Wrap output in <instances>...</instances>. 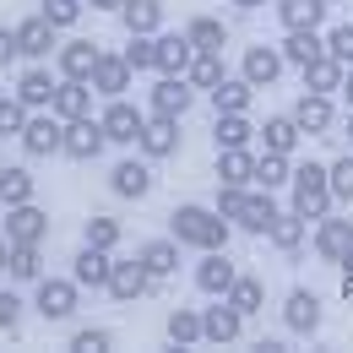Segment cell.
I'll use <instances>...</instances> for the list:
<instances>
[{
  "instance_id": "obj_1",
  "label": "cell",
  "mask_w": 353,
  "mask_h": 353,
  "mask_svg": "<svg viewBox=\"0 0 353 353\" xmlns=\"http://www.w3.org/2000/svg\"><path fill=\"white\" fill-rule=\"evenodd\" d=\"M169 234H174L179 245H190V250H228V218H223L218 207H196V201H185L169 212Z\"/></svg>"
},
{
  "instance_id": "obj_2",
  "label": "cell",
  "mask_w": 353,
  "mask_h": 353,
  "mask_svg": "<svg viewBox=\"0 0 353 353\" xmlns=\"http://www.w3.org/2000/svg\"><path fill=\"white\" fill-rule=\"evenodd\" d=\"M294 212L305 223H321L332 207H337V196H332V174H326V163H299L294 169Z\"/></svg>"
},
{
  "instance_id": "obj_3",
  "label": "cell",
  "mask_w": 353,
  "mask_h": 353,
  "mask_svg": "<svg viewBox=\"0 0 353 353\" xmlns=\"http://www.w3.org/2000/svg\"><path fill=\"white\" fill-rule=\"evenodd\" d=\"M77 299H82V283H77V277H39L33 310L44 315L49 326H60V321H71V315H77Z\"/></svg>"
},
{
  "instance_id": "obj_4",
  "label": "cell",
  "mask_w": 353,
  "mask_h": 353,
  "mask_svg": "<svg viewBox=\"0 0 353 353\" xmlns=\"http://www.w3.org/2000/svg\"><path fill=\"white\" fill-rule=\"evenodd\" d=\"M17 141H22V152H28V158H54V152L65 147V120H60L54 109H33Z\"/></svg>"
},
{
  "instance_id": "obj_5",
  "label": "cell",
  "mask_w": 353,
  "mask_h": 353,
  "mask_svg": "<svg viewBox=\"0 0 353 353\" xmlns=\"http://www.w3.org/2000/svg\"><path fill=\"white\" fill-rule=\"evenodd\" d=\"M239 332H245V310L234 305L228 294L218 305L201 310V343H239Z\"/></svg>"
},
{
  "instance_id": "obj_6",
  "label": "cell",
  "mask_w": 353,
  "mask_h": 353,
  "mask_svg": "<svg viewBox=\"0 0 353 353\" xmlns=\"http://www.w3.org/2000/svg\"><path fill=\"white\" fill-rule=\"evenodd\" d=\"M109 147V136H103V120H92V114H82V120H65V158H77V163H92L98 152Z\"/></svg>"
},
{
  "instance_id": "obj_7",
  "label": "cell",
  "mask_w": 353,
  "mask_h": 353,
  "mask_svg": "<svg viewBox=\"0 0 353 353\" xmlns=\"http://www.w3.org/2000/svg\"><path fill=\"white\" fill-rule=\"evenodd\" d=\"M136 147H141V158H152V163H158V158H174L179 152V120L174 114H147Z\"/></svg>"
},
{
  "instance_id": "obj_8",
  "label": "cell",
  "mask_w": 353,
  "mask_h": 353,
  "mask_svg": "<svg viewBox=\"0 0 353 353\" xmlns=\"http://www.w3.org/2000/svg\"><path fill=\"white\" fill-rule=\"evenodd\" d=\"M348 250H353V218H332L326 212V218L315 223V256L326 266H343Z\"/></svg>"
},
{
  "instance_id": "obj_9",
  "label": "cell",
  "mask_w": 353,
  "mask_h": 353,
  "mask_svg": "<svg viewBox=\"0 0 353 353\" xmlns=\"http://www.w3.org/2000/svg\"><path fill=\"white\" fill-rule=\"evenodd\" d=\"M44 234H49V212L44 207H33V201L6 207V239H11V245H44Z\"/></svg>"
},
{
  "instance_id": "obj_10",
  "label": "cell",
  "mask_w": 353,
  "mask_h": 353,
  "mask_svg": "<svg viewBox=\"0 0 353 353\" xmlns=\"http://www.w3.org/2000/svg\"><path fill=\"white\" fill-rule=\"evenodd\" d=\"M283 65H288V60H283V49H277V44H250V49H245V60H239V77H245L250 88H272V82L283 77Z\"/></svg>"
},
{
  "instance_id": "obj_11",
  "label": "cell",
  "mask_w": 353,
  "mask_h": 353,
  "mask_svg": "<svg viewBox=\"0 0 353 353\" xmlns=\"http://www.w3.org/2000/svg\"><path fill=\"white\" fill-rule=\"evenodd\" d=\"M98 120H103V136L120 141V147H136V136H141V125H147V114H141L136 103H125V98H109V109H103Z\"/></svg>"
},
{
  "instance_id": "obj_12",
  "label": "cell",
  "mask_w": 353,
  "mask_h": 353,
  "mask_svg": "<svg viewBox=\"0 0 353 353\" xmlns=\"http://www.w3.org/2000/svg\"><path fill=\"white\" fill-rule=\"evenodd\" d=\"M234 277H239V266L228 261V250H201V261H196V288H201V294L223 299V294L234 288Z\"/></svg>"
},
{
  "instance_id": "obj_13",
  "label": "cell",
  "mask_w": 353,
  "mask_h": 353,
  "mask_svg": "<svg viewBox=\"0 0 353 353\" xmlns=\"http://www.w3.org/2000/svg\"><path fill=\"white\" fill-rule=\"evenodd\" d=\"M147 288H152V272L136 261V256L131 261H114V272H109V299L114 305H136Z\"/></svg>"
},
{
  "instance_id": "obj_14",
  "label": "cell",
  "mask_w": 353,
  "mask_h": 353,
  "mask_svg": "<svg viewBox=\"0 0 353 353\" xmlns=\"http://www.w3.org/2000/svg\"><path fill=\"white\" fill-rule=\"evenodd\" d=\"M147 98H152V114H174V120H185L190 103H196V88H190L185 77H158Z\"/></svg>"
},
{
  "instance_id": "obj_15",
  "label": "cell",
  "mask_w": 353,
  "mask_h": 353,
  "mask_svg": "<svg viewBox=\"0 0 353 353\" xmlns=\"http://www.w3.org/2000/svg\"><path fill=\"white\" fill-rule=\"evenodd\" d=\"M283 326H288L294 337H315V332H321V299H315L310 288H294V294L283 299Z\"/></svg>"
},
{
  "instance_id": "obj_16",
  "label": "cell",
  "mask_w": 353,
  "mask_h": 353,
  "mask_svg": "<svg viewBox=\"0 0 353 353\" xmlns=\"http://www.w3.org/2000/svg\"><path fill=\"white\" fill-rule=\"evenodd\" d=\"M294 120H299V131H305V136H326L332 125H337L332 92H299V103H294Z\"/></svg>"
},
{
  "instance_id": "obj_17",
  "label": "cell",
  "mask_w": 353,
  "mask_h": 353,
  "mask_svg": "<svg viewBox=\"0 0 353 353\" xmlns=\"http://www.w3.org/2000/svg\"><path fill=\"white\" fill-rule=\"evenodd\" d=\"M109 190H114V196H125V201H141V196L152 190V158H125V163H114Z\"/></svg>"
},
{
  "instance_id": "obj_18",
  "label": "cell",
  "mask_w": 353,
  "mask_h": 353,
  "mask_svg": "<svg viewBox=\"0 0 353 353\" xmlns=\"http://www.w3.org/2000/svg\"><path fill=\"white\" fill-rule=\"evenodd\" d=\"M109 272H114L109 250H98V245H88V239H82V250L71 256V277H77L82 288H109Z\"/></svg>"
},
{
  "instance_id": "obj_19",
  "label": "cell",
  "mask_w": 353,
  "mask_h": 353,
  "mask_svg": "<svg viewBox=\"0 0 353 353\" xmlns=\"http://www.w3.org/2000/svg\"><path fill=\"white\" fill-rule=\"evenodd\" d=\"M136 261L152 272V283H163V277H174L179 272V239H147V245H136Z\"/></svg>"
},
{
  "instance_id": "obj_20",
  "label": "cell",
  "mask_w": 353,
  "mask_h": 353,
  "mask_svg": "<svg viewBox=\"0 0 353 353\" xmlns=\"http://www.w3.org/2000/svg\"><path fill=\"white\" fill-rule=\"evenodd\" d=\"M131 65H125V54H98V65H92V92H103V98H125L131 88Z\"/></svg>"
},
{
  "instance_id": "obj_21",
  "label": "cell",
  "mask_w": 353,
  "mask_h": 353,
  "mask_svg": "<svg viewBox=\"0 0 353 353\" xmlns=\"http://www.w3.org/2000/svg\"><path fill=\"white\" fill-rule=\"evenodd\" d=\"M98 54H103V49L92 44V39H71V44H60V77H71V82H92Z\"/></svg>"
},
{
  "instance_id": "obj_22",
  "label": "cell",
  "mask_w": 353,
  "mask_h": 353,
  "mask_svg": "<svg viewBox=\"0 0 353 353\" xmlns=\"http://www.w3.org/2000/svg\"><path fill=\"white\" fill-rule=\"evenodd\" d=\"M283 60H288V65H299V71H305L310 60H321V54H326V39H321V28H288V39H283Z\"/></svg>"
},
{
  "instance_id": "obj_23",
  "label": "cell",
  "mask_w": 353,
  "mask_h": 353,
  "mask_svg": "<svg viewBox=\"0 0 353 353\" xmlns=\"http://www.w3.org/2000/svg\"><path fill=\"white\" fill-rule=\"evenodd\" d=\"M54 88H60V82L49 77L39 60H33V65H28L22 77H17V98H22L28 109H49V103H54Z\"/></svg>"
},
{
  "instance_id": "obj_24",
  "label": "cell",
  "mask_w": 353,
  "mask_h": 353,
  "mask_svg": "<svg viewBox=\"0 0 353 353\" xmlns=\"http://www.w3.org/2000/svg\"><path fill=\"white\" fill-rule=\"evenodd\" d=\"M223 77H228V65H223V49H196V60L185 65V82H190L196 92H212Z\"/></svg>"
},
{
  "instance_id": "obj_25",
  "label": "cell",
  "mask_w": 353,
  "mask_h": 353,
  "mask_svg": "<svg viewBox=\"0 0 353 353\" xmlns=\"http://www.w3.org/2000/svg\"><path fill=\"white\" fill-rule=\"evenodd\" d=\"M266 239H272V245H277L283 256H299V245L310 239V223L299 218L294 207H288V212H277V218H272V228H266Z\"/></svg>"
},
{
  "instance_id": "obj_26",
  "label": "cell",
  "mask_w": 353,
  "mask_h": 353,
  "mask_svg": "<svg viewBox=\"0 0 353 353\" xmlns=\"http://www.w3.org/2000/svg\"><path fill=\"white\" fill-rule=\"evenodd\" d=\"M54 22H44V17H28V22H17V44H22V54L28 60H49V49H54Z\"/></svg>"
},
{
  "instance_id": "obj_27",
  "label": "cell",
  "mask_w": 353,
  "mask_h": 353,
  "mask_svg": "<svg viewBox=\"0 0 353 353\" xmlns=\"http://www.w3.org/2000/svg\"><path fill=\"white\" fill-rule=\"evenodd\" d=\"M49 109H54L60 120H82V114H92V82H71V77H65V82L54 88V103H49Z\"/></svg>"
},
{
  "instance_id": "obj_28",
  "label": "cell",
  "mask_w": 353,
  "mask_h": 353,
  "mask_svg": "<svg viewBox=\"0 0 353 353\" xmlns=\"http://www.w3.org/2000/svg\"><path fill=\"white\" fill-rule=\"evenodd\" d=\"M218 185H256V152L250 147H223L218 152Z\"/></svg>"
},
{
  "instance_id": "obj_29",
  "label": "cell",
  "mask_w": 353,
  "mask_h": 353,
  "mask_svg": "<svg viewBox=\"0 0 353 353\" xmlns=\"http://www.w3.org/2000/svg\"><path fill=\"white\" fill-rule=\"evenodd\" d=\"M190 60H196V49L185 33H158V77H185Z\"/></svg>"
},
{
  "instance_id": "obj_30",
  "label": "cell",
  "mask_w": 353,
  "mask_h": 353,
  "mask_svg": "<svg viewBox=\"0 0 353 353\" xmlns=\"http://www.w3.org/2000/svg\"><path fill=\"white\" fill-rule=\"evenodd\" d=\"M207 98H212V109H218V114H250V98H256V88H250L245 77H223V82L207 92Z\"/></svg>"
},
{
  "instance_id": "obj_31",
  "label": "cell",
  "mask_w": 353,
  "mask_h": 353,
  "mask_svg": "<svg viewBox=\"0 0 353 353\" xmlns=\"http://www.w3.org/2000/svg\"><path fill=\"white\" fill-rule=\"evenodd\" d=\"M256 131H261L266 152H288V158H294V147L305 141V131H299V120H294V114H272V120L256 125Z\"/></svg>"
},
{
  "instance_id": "obj_32",
  "label": "cell",
  "mask_w": 353,
  "mask_h": 353,
  "mask_svg": "<svg viewBox=\"0 0 353 353\" xmlns=\"http://www.w3.org/2000/svg\"><path fill=\"white\" fill-rule=\"evenodd\" d=\"M120 22L125 33H163V0H125Z\"/></svg>"
},
{
  "instance_id": "obj_33",
  "label": "cell",
  "mask_w": 353,
  "mask_h": 353,
  "mask_svg": "<svg viewBox=\"0 0 353 353\" xmlns=\"http://www.w3.org/2000/svg\"><path fill=\"white\" fill-rule=\"evenodd\" d=\"M272 218H277V201H272V190H250V196H245V212H239V228H245V234H266V228H272Z\"/></svg>"
},
{
  "instance_id": "obj_34",
  "label": "cell",
  "mask_w": 353,
  "mask_h": 353,
  "mask_svg": "<svg viewBox=\"0 0 353 353\" xmlns=\"http://www.w3.org/2000/svg\"><path fill=\"white\" fill-rule=\"evenodd\" d=\"M326 6L332 0H277V17H283V28H321Z\"/></svg>"
},
{
  "instance_id": "obj_35",
  "label": "cell",
  "mask_w": 353,
  "mask_h": 353,
  "mask_svg": "<svg viewBox=\"0 0 353 353\" xmlns=\"http://www.w3.org/2000/svg\"><path fill=\"white\" fill-rule=\"evenodd\" d=\"M33 190H39V179L28 169H17V163L0 169V207H22V201H33Z\"/></svg>"
},
{
  "instance_id": "obj_36",
  "label": "cell",
  "mask_w": 353,
  "mask_h": 353,
  "mask_svg": "<svg viewBox=\"0 0 353 353\" xmlns=\"http://www.w3.org/2000/svg\"><path fill=\"white\" fill-rule=\"evenodd\" d=\"M250 136H256V125H250V114H218L212 120V141L223 147H250Z\"/></svg>"
},
{
  "instance_id": "obj_37",
  "label": "cell",
  "mask_w": 353,
  "mask_h": 353,
  "mask_svg": "<svg viewBox=\"0 0 353 353\" xmlns=\"http://www.w3.org/2000/svg\"><path fill=\"white\" fill-rule=\"evenodd\" d=\"M163 332H169V343H174V348H196V343H201V315L179 305V310H169Z\"/></svg>"
},
{
  "instance_id": "obj_38",
  "label": "cell",
  "mask_w": 353,
  "mask_h": 353,
  "mask_svg": "<svg viewBox=\"0 0 353 353\" xmlns=\"http://www.w3.org/2000/svg\"><path fill=\"white\" fill-rule=\"evenodd\" d=\"M343 71H348V65H337L332 54L310 60V65H305V92H337V88H343Z\"/></svg>"
},
{
  "instance_id": "obj_39",
  "label": "cell",
  "mask_w": 353,
  "mask_h": 353,
  "mask_svg": "<svg viewBox=\"0 0 353 353\" xmlns=\"http://www.w3.org/2000/svg\"><path fill=\"white\" fill-rule=\"evenodd\" d=\"M6 272H11L17 283H39V277H44V256H39V245H11Z\"/></svg>"
},
{
  "instance_id": "obj_40",
  "label": "cell",
  "mask_w": 353,
  "mask_h": 353,
  "mask_svg": "<svg viewBox=\"0 0 353 353\" xmlns=\"http://www.w3.org/2000/svg\"><path fill=\"white\" fill-rule=\"evenodd\" d=\"M185 39H190V49H223L228 44V28H223L218 17H190L185 22Z\"/></svg>"
},
{
  "instance_id": "obj_41",
  "label": "cell",
  "mask_w": 353,
  "mask_h": 353,
  "mask_svg": "<svg viewBox=\"0 0 353 353\" xmlns=\"http://www.w3.org/2000/svg\"><path fill=\"white\" fill-rule=\"evenodd\" d=\"M131 71H158V33H131V44L120 49Z\"/></svg>"
},
{
  "instance_id": "obj_42",
  "label": "cell",
  "mask_w": 353,
  "mask_h": 353,
  "mask_svg": "<svg viewBox=\"0 0 353 353\" xmlns=\"http://www.w3.org/2000/svg\"><path fill=\"white\" fill-rule=\"evenodd\" d=\"M288 179H294V163H288V152H261V158H256V185L277 190V185H288Z\"/></svg>"
},
{
  "instance_id": "obj_43",
  "label": "cell",
  "mask_w": 353,
  "mask_h": 353,
  "mask_svg": "<svg viewBox=\"0 0 353 353\" xmlns=\"http://www.w3.org/2000/svg\"><path fill=\"white\" fill-rule=\"evenodd\" d=\"M228 299L245 310V315H256V310L266 305V288H261V277H250V272H239L234 277V288H228Z\"/></svg>"
},
{
  "instance_id": "obj_44",
  "label": "cell",
  "mask_w": 353,
  "mask_h": 353,
  "mask_svg": "<svg viewBox=\"0 0 353 353\" xmlns=\"http://www.w3.org/2000/svg\"><path fill=\"white\" fill-rule=\"evenodd\" d=\"M82 239H88V245H98V250H114V245H120V218L92 212V218L82 223Z\"/></svg>"
},
{
  "instance_id": "obj_45",
  "label": "cell",
  "mask_w": 353,
  "mask_h": 353,
  "mask_svg": "<svg viewBox=\"0 0 353 353\" xmlns=\"http://www.w3.org/2000/svg\"><path fill=\"white\" fill-rule=\"evenodd\" d=\"M28 114H33V109H28L17 92H0V136H22Z\"/></svg>"
},
{
  "instance_id": "obj_46",
  "label": "cell",
  "mask_w": 353,
  "mask_h": 353,
  "mask_svg": "<svg viewBox=\"0 0 353 353\" xmlns=\"http://www.w3.org/2000/svg\"><path fill=\"white\" fill-rule=\"evenodd\" d=\"M326 174H332V196L353 207V147L343 152V158H337V163H326Z\"/></svg>"
},
{
  "instance_id": "obj_47",
  "label": "cell",
  "mask_w": 353,
  "mask_h": 353,
  "mask_svg": "<svg viewBox=\"0 0 353 353\" xmlns=\"http://www.w3.org/2000/svg\"><path fill=\"white\" fill-rule=\"evenodd\" d=\"M39 17L54 22V28H77V22H82V0H44Z\"/></svg>"
},
{
  "instance_id": "obj_48",
  "label": "cell",
  "mask_w": 353,
  "mask_h": 353,
  "mask_svg": "<svg viewBox=\"0 0 353 353\" xmlns=\"http://www.w3.org/2000/svg\"><path fill=\"white\" fill-rule=\"evenodd\" d=\"M71 348L77 353H109L114 348V332H109V326H82V332L71 337Z\"/></svg>"
},
{
  "instance_id": "obj_49",
  "label": "cell",
  "mask_w": 353,
  "mask_h": 353,
  "mask_svg": "<svg viewBox=\"0 0 353 353\" xmlns=\"http://www.w3.org/2000/svg\"><path fill=\"white\" fill-rule=\"evenodd\" d=\"M326 54H332L337 65H353V22H337V28L326 33Z\"/></svg>"
},
{
  "instance_id": "obj_50",
  "label": "cell",
  "mask_w": 353,
  "mask_h": 353,
  "mask_svg": "<svg viewBox=\"0 0 353 353\" xmlns=\"http://www.w3.org/2000/svg\"><path fill=\"white\" fill-rule=\"evenodd\" d=\"M245 196H250V185H218V212L223 218H239L245 212Z\"/></svg>"
},
{
  "instance_id": "obj_51",
  "label": "cell",
  "mask_w": 353,
  "mask_h": 353,
  "mask_svg": "<svg viewBox=\"0 0 353 353\" xmlns=\"http://www.w3.org/2000/svg\"><path fill=\"white\" fill-rule=\"evenodd\" d=\"M22 326V299L11 288H0V332H17Z\"/></svg>"
},
{
  "instance_id": "obj_52",
  "label": "cell",
  "mask_w": 353,
  "mask_h": 353,
  "mask_svg": "<svg viewBox=\"0 0 353 353\" xmlns=\"http://www.w3.org/2000/svg\"><path fill=\"white\" fill-rule=\"evenodd\" d=\"M17 54H22V44H17V28H0V71H6V65H17Z\"/></svg>"
},
{
  "instance_id": "obj_53",
  "label": "cell",
  "mask_w": 353,
  "mask_h": 353,
  "mask_svg": "<svg viewBox=\"0 0 353 353\" xmlns=\"http://www.w3.org/2000/svg\"><path fill=\"white\" fill-rule=\"evenodd\" d=\"M343 294H348V299H353V250H348V256H343Z\"/></svg>"
},
{
  "instance_id": "obj_54",
  "label": "cell",
  "mask_w": 353,
  "mask_h": 353,
  "mask_svg": "<svg viewBox=\"0 0 353 353\" xmlns=\"http://www.w3.org/2000/svg\"><path fill=\"white\" fill-rule=\"evenodd\" d=\"M337 92L348 98V109H353V65H348V71H343V88H337Z\"/></svg>"
},
{
  "instance_id": "obj_55",
  "label": "cell",
  "mask_w": 353,
  "mask_h": 353,
  "mask_svg": "<svg viewBox=\"0 0 353 353\" xmlns=\"http://www.w3.org/2000/svg\"><path fill=\"white\" fill-rule=\"evenodd\" d=\"M125 0H92V11H120Z\"/></svg>"
},
{
  "instance_id": "obj_56",
  "label": "cell",
  "mask_w": 353,
  "mask_h": 353,
  "mask_svg": "<svg viewBox=\"0 0 353 353\" xmlns=\"http://www.w3.org/2000/svg\"><path fill=\"white\" fill-rule=\"evenodd\" d=\"M234 6H239V11H256V6H266V0H234Z\"/></svg>"
},
{
  "instance_id": "obj_57",
  "label": "cell",
  "mask_w": 353,
  "mask_h": 353,
  "mask_svg": "<svg viewBox=\"0 0 353 353\" xmlns=\"http://www.w3.org/2000/svg\"><path fill=\"white\" fill-rule=\"evenodd\" d=\"M6 256H11V239H0V272H6Z\"/></svg>"
},
{
  "instance_id": "obj_58",
  "label": "cell",
  "mask_w": 353,
  "mask_h": 353,
  "mask_svg": "<svg viewBox=\"0 0 353 353\" xmlns=\"http://www.w3.org/2000/svg\"><path fill=\"white\" fill-rule=\"evenodd\" d=\"M348 141H353V109H348Z\"/></svg>"
},
{
  "instance_id": "obj_59",
  "label": "cell",
  "mask_w": 353,
  "mask_h": 353,
  "mask_svg": "<svg viewBox=\"0 0 353 353\" xmlns=\"http://www.w3.org/2000/svg\"><path fill=\"white\" fill-rule=\"evenodd\" d=\"M0 169H6V158H0Z\"/></svg>"
}]
</instances>
